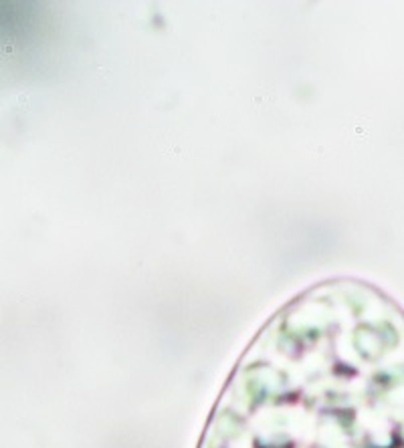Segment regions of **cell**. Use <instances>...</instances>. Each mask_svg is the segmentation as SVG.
Wrapping results in <instances>:
<instances>
[{
	"mask_svg": "<svg viewBox=\"0 0 404 448\" xmlns=\"http://www.w3.org/2000/svg\"><path fill=\"white\" fill-rule=\"evenodd\" d=\"M196 448H404V311L364 281L311 285L242 349Z\"/></svg>",
	"mask_w": 404,
	"mask_h": 448,
	"instance_id": "obj_1",
	"label": "cell"
}]
</instances>
